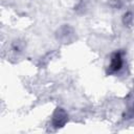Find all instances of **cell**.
I'll return each instance as SVG.
<instances>
[{"label": "cell", "instance_id": "obj_1", "mask_svg": "<svg viewBox=\"0 0 134 134\" xmlns=\"http://www.w3.org/2000/svg\"><path fill=\"white\" fill-rule=\"evenodd\" d=\"M120 66H121V61H120V58H119V55H115V58H114V60H113V62H112V64H111V67L114 69V70H118L119 68H120Z\"/></svg>", "mask_w": 134, "mask_h": 134}]
</instances>
